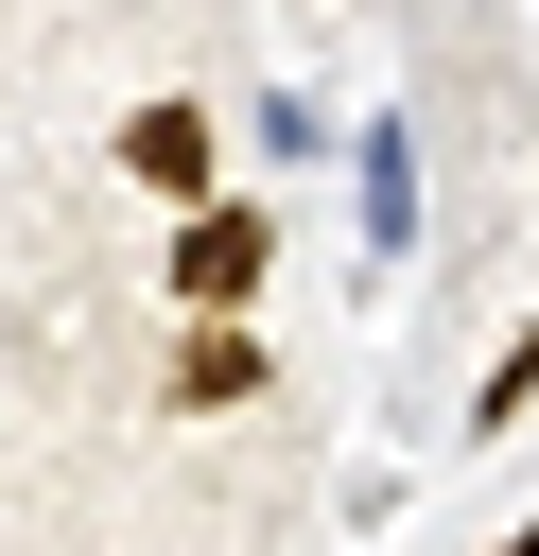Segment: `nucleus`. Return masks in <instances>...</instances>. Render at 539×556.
Returning a JSON list of instances; mask_svg holds the SVG:
<instances>
[{"label":"nucleus","instance_id":"1","mask_svg":"<svg viewBox=\"0 0 539 556\" xmlns=\"http://www.w3.org/2000/svg\"><path fill=\"white\" fill-rule=\"evenodd\" d=\"M261 278H278V208H226V191H209V208H174V261H156V295H174V313H243Z\"/></svg>","mask_w":539,"mask_h":556},{"label":"nucleus","instance_id":"2","mask_svg":"<svg viewBox=\"0 0 539 556\" xmlns=\"http://www.w3.org/2000/svg\"><path fill=\"white\" fill-rule=\"evenodd\" d=\"M122 174H139L156 208H209V174H226V122H209V104H139V122H122Z\"/></svg>","mask_w":539,"mask_h":556},{"label":"nucleus","instance_id":"3","mask_svg":"<svg viewBox=\"0 0 539 556\" xmlns=\"http://www.w3.org/2000/svg\"><path fill=\"white\" fill-rule=\"evenodd\" d=\"M348 191H365V261H417V122H348Z\"/></svg>","mask_w":539,"mask_h":556},{"label":"nucleus","instance_id":"4","mask_svg":"<svg viewBox=\"0 0 539 556\" xmlns=\"http://www.w3.org/2000/svg\"><path fill=\"white\" fill-rule=\"evenodd\" d=\"M226 400H261V348L209 313V330H191V365H174V417H226Z\"/></svg>","mask_w":539,"mask_h":556},{"label":"nucleus","instance_id":"5","mask_svg":"<svg viewBox=\"0 0 539 556\" xmlns=\"http://www.w3.org/2000/svg\"><path fill=\"white\" fill-rule=\"evenodd\" d=\"M522 417H539V330H522V348L487 365V400H469V434H522Z\"/></svg>","mask_w":539,"mask_h":556},{"label":"nucleus","instance_id":"6","mask_svg":"<svg viewBox=\"0 0 539 556\" xmlns=\"http://www.w3.org/2000/svg\"><path fill=\"white\" fill-rule=\"evenodd\" d=\"M243 139H261V156H330V122H313L296 87H261V104H243Z\"/></svg>","mask_w":539,"mask_h":556},{"label":"nucleus","instance_id":"7","mask_svg":"<svg viewBox=\"0 0 539 556\" xmlns=\"http://www.w3.org/2000/svg\"><path fill=\"white\" fill-rule=\"evenodd\" d=\"M487 556H539V521H522V539H487Z\"/></svg>","mask_w":539,"mask_h":556}]
</instances>
